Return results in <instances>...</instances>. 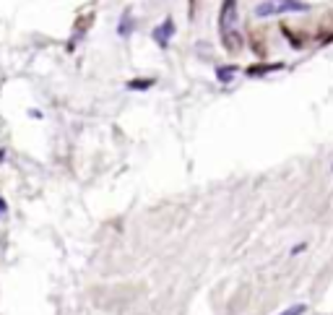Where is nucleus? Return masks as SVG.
I'll return each mask as SVG.
<instances>
[{
    "label": "nucleus",
    "instance_id": "1",
    "mask_svg": "<svg viewBox=\"0 0 333 315\" xmlns=\"http://www.w3.org/2000/svg\"><path fill=\"white\" fill-rule=\"evenodd\" d=\"M294 11H310V6L302 3V0H263V3L255 6L258 18H268V16H279V13H294Z\"/></svg>",
    "mask_w": 333,
    "mask_h": 315
},
{
    "label": "nucleus",
    "instance_id": "2",
    "mask_svg": "<svg viewBox=\"0 0 333 315\" xmlns=\"http://www.w3.org/2000/svg\"><path fill=\"white\" fill-rule=\"evenodd\" d=\"M234 21H237V0H224L221 11H219V29H221V34L232 31Z\"/></svg>",
    "mask_w": 333,
    "mask_h": 315
},
{
    "label": "nucleus",
    "instance_id": "3",
    "mask_svg": "<svg viewBox=\"0 0 333 315\" xmlns=\"http://www.w3.org/2000/svg\"><path fill=\"white\" fill-rule=\"evenodd\" d=\"M151 36H154V42H156L161 50H166V47H170V42H172V36H175V21H172V18H164V21L151 31Z\"/></svg>",
    "mask_w": 333,
    "mask_h": 315
},
{
    "label": "nucleus",
    "instance_id": "4",
    "mask_svg": "<svg viewBox=\"0 0 333 315\" xmlns=\"http://www.w3.org/2000/svg\"><path fill=\"white\" fill-rule=\"evenodd\" d=\"M221 42H224V47L229 50V52H237L239 47H242V36H239V31H227V34H221Z\"/></svg>",
    "mask_w": 333,
    "mask_h": 315
},
{
    "label": "nucleus",
    "instance_id": "5",
    "mask_svg": "<svg viewBox=\"0 0 333 315\" xmlns=\"http://www.w3.org/2000/svg\"><path fill=\"white\" fill-rule=\"evenodd\" d=\"M136 29V24H133V13L131 11H125L122 13V18H120V26H117V34L120 36H131V31Z\"/></svg>",
    "mask_w": 333,
    "mask_h": 315
},
{
    "label": "nucleus",
    "instance_id": "6",
    "mask_svg": "<svg viewBox=\"0 0 333 315\" xmlns=\"http://www.w3.org/2000/svg\"><path fill=\"white\" fill-rule=\"evenodd\" d=\"M284 68V63H273V65H253L247 73L250 76H266V73H273V70H281Z\"/></svg>",
    "mask_w": 333,
    "mask_h": 315
},
{
    "label": "nucleus",
    "instance_id": "7",
    "mask_svg": "<svg viewBox=\"0 0 333 315\" xmlns=\"http://www.w3.org/2000/svg\"><path fill=\"white\" fill-rule=\"evenodd\" d=\"M234 73H237L234 65H221V68H216V78H219L221 84H229L232 78H234Z\"/></svg>",
    "mask_w": 333,
    "mask_h": 315
},
{
    "label": "nucleus",
    "instance_id": "8",
    "mask_svg": "<svg viewBox=\"0 0 333 315\" xmlns=\"http://www.w3.org/2000/svg\"><path fill=\"white\" fill-rule=\"evenodd\" d=\"M149 86H154V78H138V81H128V89H133V91H146Z\"/></svg>",
    "mask_w": 333,
    "mask_h": 315
},
{
    "label": "nucleus",
    "instance_id": "9",
    "mask_svg": "<svg viewBox=\"0 0 333 315\" xmlns=\"http://www.w3.org/2000/svg\"><path fill=\"white\" fill-rule=\"evenodd\" d=\"M307 312V305L302 302V305H291V307H286L284 312H279V315H305Z\"/></svg>",
    "mask_w": 333,
    "mask_h": 315
},
{
    "label": "nucleus",
    "instance_id": "10",
    "mask_svg": "<svg viewBox=\"0 0 333 315\" xmlns=\"http://www.w3.org/2000/svg\"><path fill=\"white\" fill-rule=\"evenodd\" d=\"M305 248H307V245H305V243H297V245H294V248H291V255H297V253H302V250H305Z\"/></svg>",
    "mask_w": 333,
    "mask_h": 315
},
{
    "label": "nucleus",
    "instance_id": "11",
    "mask_svg": "<svg viewBox=\"0 0 333 315\" xmlns=\"http://www.w3.org/2000/svg\"><path fill=\"white\" fill-rule=\"evenodd\" d=\"M6 214H8V206H6L3 198H0V216H6Z\"/></svg>",
    "mask_w": 333,
    "mask_h": 315
}]
</instances>
